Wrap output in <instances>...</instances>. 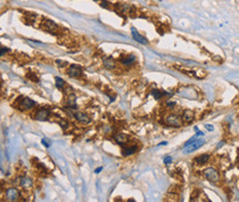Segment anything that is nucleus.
Returning <instances> with one entry per match:
<instances>
[{"mask_svg":"<svg viewBox=\"0 0 239 202\" xmlns=\"http://www.w3.org/2000/svg\"><path fill=\"white\" fill-rule=\"evenodd\" d=\"M204 176L206 177V179H208L209 181H212V182H214V183L219 181V173H218V171L212 167L205 169Z\"/></svg>","mask_w":239,"mask_h":202,"instance_id":"obj_1","label":"nucleus"},{"mask_svg":"<svg viewBox=\"0 0 239 202\" xmlns=\"http://www.w3.org/2000/svg\"><path fill=\"white\" fill-rule=\"evenodd\" d=\"M205 144V141L203 139H196L195 141H193L192 144H189V146H185L183 148V152L184 154H191V152H194L195 150L200 149L203 145Z\"/></svg>","mask_w":239,"mask_h":202,"instance_id":"obj_2","label":"nucleus"},{"mask_svg":"<svg viewBox=\"0 0 239 202\" xmlns=\"http://www.w3.org/2000/svg\"><path fill=\"white\" fill-rule=\"evenodd\" d=\"M165 124L168 126H172V127H180L182 125L181 123V118L177 116V115H169V116L165 118Z\"/></svg>","mask_w":239,"mask_h":202,"instance_id":"obj_3","label":"nucleus"},{"mask_svg":"<svg viewBox=\"0 0 239 202\" xmlns=\"http://www.w3.org/2000/svg\"><path fill=\"white\" fill-rule=\"evenodd\" d=\"M19 197L20 193L17 188H8L6 190V198L8 201H17Z\"/></svg>","mask_w":239,"mask_h":202,"instance_id":"obj_4","label":"nucleus"},{"mask_svg":"<svg viewBox=\"0 0 239 202\" xmlns=\"http://www.w3.org/2000/svg\"><path fill=\"white\" fill-rule=\"evenodd\" d=\"M50 111L46 108H40L36 111L34 115V119L36 121H47V118L50 116Z\"/></svg>","mask_w":239,"mask_h":202,"instance_id":"obj_5","label":"nucleus"},{"mask_svg":"<svg viewBox=\"0 0 239 202\" xmlns=\"http://www.w3.org/2000/svg\"><path fill=\"white\" fill-rule=\"evenodd\" d=\"M67 74L71 78H78L82 75V67L78 65H71L67 69Z\"/></svg>","mask_w":239,"mask_h":202,"instance_id":"obj_6","label":"nucleus"},{"mask_svg":"<svg viewBox=\"0 0 239 202\" xmlns=\"http://www.w3.org/2000/svg\"><path fill=\"white\" fill-rule=\"evenodd\" d=\"M34 101H32L30 98H28V97H23L22 101L20 102V109H30L32 108L33 106H34Z\"/></svg>","mask_w":239,"mask_h":202,"instance_id":"obj_7","label":"nucleus"},{"mask_svg":"<svg viewBox=\"0 0 239 202\" xmlns=\"http://www.w3.org/2000/svg\"><path fill=\"white\" fill-rule=\"evenodd\" d=\"M131 34H132V38L137 41V42H139V43H141V44H146V39L144 38V37H142V35L140 34L137 30H136L135 28H132L131 29Z\"/></svg>","mask_w":239,"mask_h":202,"instance_id":"obj_8","label":"nucleus"},{"mask_svg":"<svg viewBox=\"0 0 239 202\" xmlns=\"http://www.w3.org/2000/svg\"><path fill=\"white\" fill-rule=\"evenodd\" d=\"M74 117H75L78 121L83 123V124H88V123H90V118H89L87 115H85L84 113H81V112H75V113H74Z\"/></svg>","mask_w":239,"mask_h":202,"instance_id":"obj_9","label":"nucleus"},{"mask_svg":"<svg viewBox=\"0 0 239 202\" xmlns=\"http://www.w3.org/2000/svg\"><path fill=\"white\" fill-rule=\"evenodd\" d=\"M193 118H194V112H193V111H189V109L184 111V113H183V115H182V119H183V121H185V123H189V121H193Z\"/></svg>","mask_w":239,"mask_h":202,"instance_id":"obj_10","label":"nucleus"},{"mask_svg":"<svg viewBox=\"0 0 239 202\" xmlns=\"http://www.w3.org/2000/svg\"><path fill=\"white\" fill-rule=\"evenodd\" d=\"M114 139H115V141L117 144H119V145H125L128 143V137L126 136V135H123V134L116 135V136L114 137Z\"/></svg>","mask_w":239,"mask_h":202,"instance_id":"obj_11","label":"nucleus"},{"mask_svg":"<svg viewBox=\"0 0 239 202\" xmlns=\"http://www.w3.org/2000/svg\"><path fill=\"white\" fill-rule=\"evenodd\" d=\"M32 184H33V182L30 178H28V177H21L20 178V186L23 187V188H30V187H32Z\"/></svg>","mask_w":239,"mask_h":202,"instance_id":"obj_12","label":"nucleus"},{"mask_svg":"<svg viewBox=\"0 0 239 202\" xmlns=\"http://www.w3.org/2000/svg\"><path fill=\"white\" fill-rule=\"evenodd\" d=\"M208 160H209V155H207V154H204V155H200V157H196L194 161H195L197 165H205V163L207 162Z\"/></svg>","mask_w":239,"mask_h":202,"instance_id":"obj_13","label":"nucleus"},{"mask_svg":"<svg viewBox=\"0 0 239 202\" xmlns=\"http://www.w3.org/2000/svg\"><path fill=\"white\" fill-rule=\"evenodd\" d=\"M137 146H131V147H123L122 148V155L123 156H129V155H132V154H135L137 152Z\"/></svg>","mask_w":239,"mask_h":202,"instance_id":"obj_14","label":"nucleus"},{"mask_svg":"<svg viewBox=\"0 0 239 202\" xmlns=\"http://www.w3.org/2000/svg\"><path fill=\"white\" fill-rule=\"evenodd\" d=\"M135 61H136L135 55H128V56H126L125 59H122V60H121V63H122L123 65L129 66V65H131L132 63L135 62Z\"/></svg>","mask_w":239,"mask_h":202,"instance_id":"obj_15","label":"nucleus"},{"mask_svg":"<svg viewBox=\"0 0 239 202\" xmlns=\"http://www.w3.org/2000/svg\"><path fill=\"white\" fill-rule=\"evenodd\" d=\"M103 62H104L105 66H106L107 69H115L116 67V63L111 58H105L104 60H103Z\"/></svg>","mask_w":239,"mask_h":202,"instance_id":"obj_16","label":"nucleus"},{"mask_svg":"<svg viewBox=\"0 0 239 202\" xmlns=\"http://www.w3.org/2000/svg\"><path fill=\"white\" fill-rule=\"evenodd\" d=\"M44 24H45V27L50 30V31H52V30H56L58 29V26L54 23L53 21H51V20H46L45 22H44Z\"/></svg>","mask_w":239,"mask_h":202,"instance_id":"obj_17","label":"nucleus"},{"mask_svg":"<svg viewBox=\"0 0 239 202\" xmlns=\"http://www.w3.org/2000/svg\"><path fill=\"white\" fill-rule=\"evenodd\" d=\"M55 82H56V87L60 89H62L63 87H64V85H65V82L63 81L61 78H58V76L55 78Z\"/></svg>","mask_w":239,"mask_h":202,"instance_id":"obj_18","label":"nucleus"},{"mask_svg":"<svg viewBox=\"0 0 239 202\" xmlns=\"http://www.w3.org/2000/svg\"><path fill=\"white\" fill-rule=\"evenodd\" d=\"M151 94L153 95V97L155 98V100H160L162 97V95H163V93H161L159 89H153L152 92H151Z\"/></svg>","mask_w":239,"mask_h":202,"instance_id":"obj_19","label":"nucleus"},{"mask_svg":"<svg viewBox=\"0 0 239 202\" xmlns=\"http://www.w3.org/2000/svg\"><path fill=\"white\" fill-rule=\"evenodd\" d=\"M58 124H60V126H61L62 128H67V126H68V123H67V121H65V119H61V121H58Z\"/></svg>","mask_w":239,"mask_h":202,"instance_id":"obj_20","label":"nucleus"},{"mask_svg":"<svg viewBox=\"0 0 239 202\" xmlns=\"http://www.w3.org/2000/svg\"><path fill=\"white\" fill-rule=\"evenodd\" d=\"M197 137H198V136H197V135H195V136H193L192 138H191V139H189V140H187V141H186V143H185V144H184V147H185V146H189V144H192L193 141H195V140L197 139Z\"/></svg>","mask_w":239,"mask_h":202,"instance_id":"obj_21","label":"nucleus"},{"mask_svg":"<svg viewBox=\"0 0 239 202\" xmlns=\"http://www.w3.org/2000/svg\"><path fill=\"white\" fill-rule=\"evenodd\" d=\"M41 143H42L43 145H44V146H45V147H50L51 146V141L49 139H47V138H42V140H41Z\"/></svg>","mask_w":239,"mask_h":202,"instance_id":"obj_22","label":"nucleus"},{"mask_svg":"<svg viewBox=\"0 0 239 202\" xmlns=\"http://www.w3.org/2000/svg\"><path fill=\"white\" fill-rule=\"evenodd\" d=\"M56 64H58L60 67H64V66L67 65V62H65V61H62V60H58V61H56Z\"/></svg>","mask_w":239,"mask_h":202,"instance_id":"obj_23","label":"nucleus"},{"mask_svg":"<svg viewBox=\"0 0 239 202\" xmlns=\"http://www.w3.org/2000/svg\"><path fill=\"white\" fill-rule=\"evenodd\" d=\"M163 161H164V163H165V165H170V163L172 162V158H171L170 156H166Z\"/></svg>","mask_w":239,"mask_h":202,"instance_id":"obj_24","label":"nucleus"},{"mask_svg":"<svg viewBox=\"0 0 239 202\" xmlns=\"http://www.w3.org/2000/svg\"><path fill=\"white\" fill-rule=\"evenodd\" d=\"M100 6H101V7H104V8H108V7H109V2H108V1H104V0H103Z\"/></svg>","mask_w":239,"mask_h":202,"instance_id":"obj_25","label":"nucleus"},{"mask_svg":"<svg viewBox=\"0 0 239 202\" xmlns=\"http://www.w3.org/2000/svg\"><path fill=\"white\" fill-rule=\"evenodd\" d=\"M166 106H168V107H173V106H175V102H172V101L166 102Z\"/></svg>","mask_w":239,"mask_h":202,"instance_id":"obj_26","label":"nucleus"},{"mask_svg":"<svg viewBox=\"0 0 239 202\" xmlns=\"http://www.w3.org/2000/svg\"><path fill=\"white\" fill-rule=\"evenodd\" d=\"M205 127H206V128H207L208 130H209V132H213V130H214V126H213V125H208V124H206V125H205Z\"/></svg>","mask_w":239,"mask_h":202,"instance_id":"obj_27","label":"nucleus"},{"mask_svg":"<svg viewBox=\"0 0 239 202\" xmlns=\"http://www.w3.org/2000/svg\"><path fill=\"white\" fill-rule=\"evenodd\" d=\"M7 51H8L7 48H2V49H1V53H0V54H1V56H2V55L4 54V52H7Z\"/></svg>","mask_w":239,"mask_h":202,"instance_id":"obj_28","label":"nucleus"},{"mask_svg":"<svg viewBox=\"0 0 239 202\" xmlns=\"http://www.w3.org/2000/svg\"><path fill=\"white\" fill-rule=\"evenodd\" d=\"M103 170V167H99V168H97L96 170H95V173H99L100 171Z\"/></svg>","mask_w":239,"mask_h":202,"instance_id":"obj_29","label":"nucleus"},{"mask_svg":"<svg viewBox=\"0 0 239 202\" xmlns=\"http://www.w3.org/2000/svg\"><path fill=\"white\" fill-rule=\"evenodd\" d=\"M196 135H197V136H204V132H200V130H198V132H196Z\"/></svg>","mask_w":239,"mask_h":202,"instance_id":"obj_30","label":"nucleus"},{"mask_svg":"<svg viewBox=\"0 0 239 202\" xmlns=\"http://www.w3.org/2000/svg\"><path fill=\"white\" fill-rule=\"evenodd\" d=\"M163 145H168V143H166V141H163V143H160V144H159V146H163Z\"/></svg>","mask_w":239,"mask_h":202,"instance_id":"obj_31","label":"nucleus"},{"mask_svg":"<svg viewBox=\"0 0 239 202\" xmlns=\"http://www.w3.org/2000/svg\"><path fill=\"white\" fill-rule=\"evenodd\" d=\"M194 130H195V132H198V127H196V126H195V127H194Z\"/></svg>","mask_w":239,"mask_h":202,"instance_id":"obj_32","label":"nucleus"},{"mask_svg":"<svg viewBox=\"0 0 239 202\" xmlns=\"http://www.w3.org/2000/svg\"><path fill=\"white\" fill-rule=\"evenodd\" d=\"M94 1H98V0H94Z\"/></svg>","mask_w":239,"mask_h":202,"instance_id":"obj_33","label":"nucleus"},{"mask_svg":"<svg viewBox=\"0 0 239 202\" xmlns=\"http://www.w3.org/2000/svg\"><path fill=\"white\" fill-rule=\"evenodd\" d=\"M238 167H239V163H238Z\"/></svg>","mask_w":239,"mask_h":202,"instance_id":"obj_34","label":"nucleus"}]
</instances>
